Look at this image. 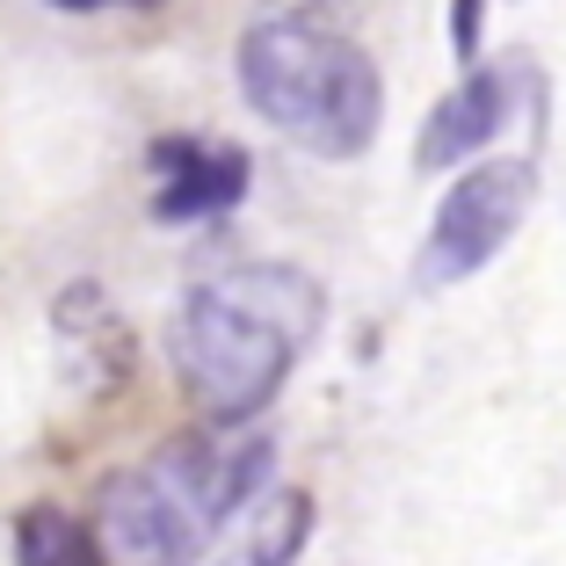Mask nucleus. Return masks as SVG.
Returning <instances> with one entry per match:
<instances>
[{"instance_id": "nucleus-1", "label": "nucleus", "mask_w": 566, "mask_h": 566, "mask_svg": "<svg viewBox=\"0 0 566 566\" xmlns=\"http://www.w3.org/2000/svg\"><path fill=\"white\" fill-rule=\"evenodd\" d=\"M319 313L327 291L291 262H240L203 276L175 305V334H167L182 400L218 429L254 421L283 392L291 364L313 349Z\"/></svg>"}, {"instance_id": "nucleus-2", "label": "nucleus", "mask_w": 566, "mask_h": 566, "mask_svg": "<svg viewBox=\"0 0 566 566\" xmlns=\"http://www.w3.org/2000/svg\"><path fill=\"white\" fill-rule=\"evenodd\" d=\"M269 480L262 436H182L102 486L95 537L109 566H189L211 531Z\"/></svg>"}, {"instance_id": "nucleus-3", "label": "nucleus", "mask_w": 566, "mask_h": 566, "mask_svg": "<svg viewBox=\"0 0 566 566\" xmlns=\"http://www.w3.org/2000/svg\"><path fill=\"white\" fill-rule=\"evenodd\" d=\"M240 95L254 102V117L313 146L319 160H349L378 138L385 87L378 66L349 36L313 30L305 15H269L240 36Z\"/></svg>"}, {"instance_id": "nucleus-4", "label": "nucleus", "mask_w": 566, "mask_h": 566, "mask_svg": "<svg viewBox=\"0 0 566 566\" xmlns=\"http://www.w3.org/2000/svg\"><path fill=\"white\" fill-rule=\"evenodd\" d=\"M531 203H537V167L531 160H480L472 175H458L450 197L436 203L429 240H421V269H415L421 291H450V283L480 276L516 240Z\"/></svg>"}, {"instance_id": "nucleus-5", "label": "nucleus", "mask_w": 566, "mask_h": 566, "mask_svg": "<svg viewBox=\"0 0 566 566\" xmlns=\"http://www.w3.org/2000/svg\"><path fill=\"white\" fill-rule=\"evenodd\" d=\"M153 160H160V197H153V218H160V226L226 218L240 197H248V182H254L248 153L240 146H211V138H160Z\"/></svg>"}, {"instance_id": "nucleus-6", "label": "nucleus", "mask_w": 566, "mask_h": 566, "mask_svg": "<svg viewBox=\"0 0 566 566\" xmlns=\"http://www.w3.org/2000/svg\"><path fill=\"white\" fill-rule=\"evenodd\" d=\"M501 124H509V66H480L450 87L443 102L429 109L421 124V146H415V167L421 175H443V167L472 160L480 146H494Z\"/></svg>"}, {"instance_id": "nucleus-7", "label": "nucleus", "mask_w": 566, "mask_h": 566, "mask_svg": "<svg viewBox=\"0 0 566 566\" xmlns=\"http://www.w3.org/2000/svg\"><path fill=\"white\" fill-rule=\"evenodd\" d=\"M313 545V494L305 486H262L233 545L218 552V566H298Z\"/></svg>"}, {"instance_id": "nucleus-8", "label": "nucleus", "mask_w": 566, "mask_h": 566, "mask_svg": "<svg viewBox=\"0 0 566 566\" xmlns=\"http://www.w3.org/2000/svg\"><path fill=\"white\" fill-rule=\"evenodd\" d=\"M15 566H109V552H95L66 509H30L15 523Z\"/></svg>"}, {"instance_id": "nucleus-9", "label": "nucleus", "mask_w": 566, "mask_h": 566, "mask_svg": "<svg viewBox=\"0 0 566 566\" xmlns=\"http://www.w3.org/2000/svg\"><path fill=\"white\" fill-rule=\"evenodd\" d=\"M480 15H486V0H450V51L458 59L480 51Z\"/></svg>"}, {"instance_id": "nucleus-10", "label": "nucleus", "mask_w": 566, "mask_h": 566, "mask_svg": "<svg viewBox=\"0 0 566 566\" xmlns=\"http://www.w3.org/2000/svg\"><path fill=\"white\" fill-rule=\"evenodd\" d=\"M51 8H138V0H51Z\"/></svg>"}, {"instance_id": "nucleus-11", "label": "nucleus", "mask_w": 566, "mask_h": 566, "mask_svg": "<svg viewBox=\"0 0 566 566\" xmlns=\"http://www.w3.org/2000/svg\"><path fill=\"white\" fill-rule=\"evenodd\" d=\"M283 8H319V0H283Z\"/></svg>"}]
</instances>
